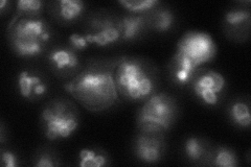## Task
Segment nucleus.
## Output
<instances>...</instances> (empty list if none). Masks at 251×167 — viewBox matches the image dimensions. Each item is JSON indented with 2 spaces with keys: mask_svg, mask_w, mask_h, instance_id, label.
I'll list each match as a JSON object with an SVG mask.
<instances>
[{
  "mask_svg": "<svg viewBox=\"0 0 251 167\" xmlns=\"http://www.w3.org/2000/svg\"><path fill=\"white\" fill-rule=\"evenodd\" d=\"M65 89L91 111L106 110L119 98L113 70L100 66L86 68L65 85Z\"/></svg>",
  "mask_w": 251,
  "mask_h": 167,
  "instance_id": "nucleus-1",
  "label": "nucleus"
},
{
  "mask_svg": "<svg viewBox=\"0 0 251 167\" xmlns=\"http://www.w3.org/2000/svg\"><path fill=\"white\" fill-rule=\"evenodd\" d=\"M117 93L131 101H145L156 91V77L151 67L135 58H123L113 70Z\"/></svg>",
  "mask_w": 251,
  "mask_h": 167,
  "instance_id": "nucleus-2",
  "label": "nucleus"
},
{
  "mask_svg": "<svg viewBox=\"0 0 251 167\" xmlns=\"http://www.w3.org/2000/svg\"><path fill=\"white\" fill-rule=\"evenodd\" d=\"M177 116L175 99L166 93H154L145 100L137 113L139 132L161 135L174 124Z\"/></svg>",
  "mask_w": 251,
  "mask_h": 167,
  "instance_id": "nucleus-3",
  "label": "nucleus"
},
{
  "mask_svg": "<svg viewBox=\"0 0 251 167\" xmlns=\"http://www.w3.org/2000/svg\"><path fill=\"white\" fill-rule=\"evenodd\" d=\"M10 38L16 54L22 58H36L44 51L50 31L41 18L22 17L12 25Z\"/></svg>",
  "mask_w": 251,
  "mask_h": 167,
  "instance_id": "nucleus-4",
  "label": "nucleus"
},
{
  "mask_svg": "<svg viewBox=\"0 0 251 167\" xmlns=\"http://www.w3.org/2000/svg\"><path fill=\"white\" fill-rule=\"evenodd\" d=\"M44 136L49 140L67 139L78 128V116L75 108L65 100H54L41 113Z\"/></svg>",
  "mask_w": 251,
  "mask_h": 167,
  "instance_id": "nucleus-5",
  "label": "nucleus"
},
{
  "mask_svg": "<svg viewBox=\"0 0 251 167\" xmlns=\"http://www.w3.org/2000/svg\"><path fill=\"white\" fill-rule=\"evenodd\" d=\"M176 52L183 55L199 68L215 58L217 45L209 34L193 30L181 38L177 45Z\"/></svg>",
  "mask_w": 251,
  "mask_h": 167,
  "instance_id": "nucleus-6",
  "label": "nucleus"
},
{
  "mask_svg": "<svg viewBox=\"0 0 251 167\" xmlns=\"http://www.w3.org/2000/svg\"><path fill=\"white\" fill-rule=\"evenodd\" d=\"M193 92L204 105L213 107L221 99L226 88L225 77L216 70H204L192 81Z\"/></svg>",
  "mask_w": 251,
  "mask_h": 167,
  "instance_id": "nucleus-7",
  "label": "nucleus"
},
{
  "mask_svg": "<svg viewBox=\"0 0 251 167\" xmlns=\"http://www.w3.org/2000/svg\"><path fill=\"white\" fill-rule=\"evenodd\" d=\"M90 45L97 47H108L119 42L121 33L117 26V20L112 18H93L90 21L89 29L86 34Z\"/></svg>",
  "mask_w": 251,
  "mask_h": 167,
  "instance_id": "nucleus-8",
  "label": "nucleus"
},
{
  "mask_svg": "<svg viewBox=\"0 0 251 167\" xmlns=\"http://www.w3.org/2000/svg\"><path fill=\"white\" fill-rule=\"evenodd\" d=\"M166 145L159 135L141 133L135 137L133 143L134 155L139 161L146 164L158 163L163 155Z\"/></svg>",
  "mask_w": 251,
  "mask_h": 167,
  "instance_id": "nucleus-9",
  "label": "nucleus"
},
{
  "mask_svg": "<svg viewBox=\"0 0 251 167\" xmlns=\"http://www.w3.org/2000/svg\"><path fill=\"white\" fill-rule=\"evenodd\" d=\"M18 92L23 98L35 99L42 97L47 92V85L40 75L22 70L17 78Z\"/></svg>",
  "mask_w": 251,
  "mask_h": 167,
  "instance_id": "nucleus-10",
  "label": "nucleus"
},
{
  "mask_svg": "<svg viewBox=\"0 0 251 167\" xmlns=\"http://www.w3.org/2000/svg\"><path fill=\"white\" fill-rule=\"evenodd\" d=\"M122 41H132L143 35L148 28L147 18L141 14H127L117 20Z\"/></svg>",
  "mask_w": 251,
  "mask_h": 167,
  "instance_id": "nucleus-11",
  "label": "nucleus"
},
{
  "mask_svg": "<svg viewBox=\"0 0 251 167\" xmlns=\"http://www.w3.org/2000/svg\"><path fill=\"white\" fill-rule=\"evenodd\" d=\"M198 67L183 55L175 52L172 59V75L179 85L191 84L198 72Z\"/></svg>",
  "mask_w": 251,
  "mask_h": 167,
  "instance_id": "nucleus-12",
  "label": "nucleus"
},
{
  "mask_svg": "<svg viewBox=\"0 0 251 167\" xmlns=\"http://www.w3.org/2000/svg\"><path fill=\"white\" fill-rule=\"evenodd\" d=\"M49 61L61 72L72 71L80 65L76 52L70 47H57L50 52Z\"/></svg>",
  "mask_w": 251,
  "mask_h": 167,
  "instance_id": "nucleus-13",
  "label": "nucleus"
},
{
  "mask_svg": "<svg viewBox=\"0 0 251 167\" xmlns=\"http://www.w3.org/2000/svg\"><path fill=\"white\" fill-rule=\"evenodd\" d=\"M148 27L157 33H167L175 24V15L168 7H155L146 15Z\"/></svg>",
  "mask_w": 251,
  "mask_h": 167,
  "instance_id": "nucleus-14",
  "label": "nucleus"
},
{
  "mask_svg": "<svg viewBox=\"0 0 251 167\" xmlns=\"http://www.w3.org/2000/svg\"><path fill=\"white\" fill-rule=\"evenodd\" d=\"M185 157L193 163H198L203 160H207L210 157L207 144L198 137H188L184 141Z\"/></svg>",
  "mask_w": 251,
  "mask_h": 167,
  "instance_id": "nucleus-15",
  "label": "nucleus"
},
{
  "mask_svg": "<svg viewBox=\"0 0 251 167\" xmlns=\"http://www.w3.org/2000/svg\"><path fill=\"white\" fill-rule=\"evenodd\" d=\"M85 11V3L81 0H60L57 2V12L61 20L73 22L81 17Z\"/></svg>",
  "mask_w": 251,
  "mask_h": 167,
  "instance_id": "nucleus-16",
  "label": "nucleus"
},
{
  "mask_svg": "<svg viewBox=\"0 0 251 167\" xmlns=\"http://www.w3.org/2000/svg\"><path fill=\"white\" fill-rule=\"evenodd\" d=\"M229 117L231 121L242 129H248L251 123L249 103L245 100H237L229 107Z\"/></svg>",
  "mask_w": 251,
  "mask_h": 167,
  "instance_id": "nucleus-17",
  "label": "nucleus"
},
{
  "mask_svg": "<svg viewBox=\"0 0 251 167\" xmlns=\"http://www.w3.org/2000/svg\"><path fill=\"white\" fill-rule=\"evenodd\" d=\"M108 164V157L93 148H82L78 153V165L82 167H101Z\"/></svg>",
  "mask_w": 251,
  "mask_h": 167,
  "instance_id": "nucleus-18",
  "label": "nucleus"
},
{
  "mask_svg": "<svg viewBox=\"0 0 251 167\" xmlns=\"http://www.w3.org/2000/svg\"><path fill=\"white\" fill-rule=\"evenodd\" d=\"M209 159L211 160V164L215 166L235 167L239 165L237 154L234 153V150L226 146L218 147L213 154H210Z\"/></svg>",
  "mask_w": 251,
  "mask_h": 167,
  "instance_id": "nucleus-19",
  "label": "nucleus"
},
{
  "mask_svg": "<svg viewBox=\"0 0 251 167\" xmlns=\"http://www.w3.org/2000/svg\"><path fill=\"white\" fill-rule=\"evenodd\" d=\"M224 21L228 26L238 29L250 25V11L241 9L228 10L224 15Z\"/></svg>",
  "mask_w": 251,
  "mask_h": 167,
  "instance_id": "nucleus-20",
  "label": "nucleus"
},
{
  "mask_svg": "<svg viewBox=\"0 0 251 167\" xmlns=\"http://www.w3.org/2000/svg\"><path fill=\"white\" fill-rule=\"evenodd\" d=\"M119 3L131 14L149 13L159 4L157 0H120Z\"/></svg>",
  "mask_w": 251,
  "mask_h": 167,
  "instance_id": "nucleus-21",
  "label": "nucleus"
},
{
  "mask_svg": "<svg viewBox=\"0 0 251 167\" xmlns=\"http://www.w3.org/2000/svg\"><path fill=\"white\" fill-rule=\"evenodd\" d=\"M43 2L40 0H19L17 2L18 16L25 15L26 17H36L42 12Z\"/></svg>",
  "mask_w": 251,
  "mask_h": 167,
  "instance_id": "nucleus-22",
  "label": "nucleus"
},
{
  "mask_svg": "<svg viewBox=\"0 0 251 167\" xmlns=\"http://www.w3.org/2000/svg\"><path fill=\"white\" fill-rule=\"evenodd\" d=\"M68 42L70 45V48H73L75 51H82L88 48L90 45L89 41L86 35H80L77 33H74L69 36Z\"/></svg>",
  "mask_w": 251,
  "mask_h": 167,
  "instance_id": "nucleus-23",
  "label": "nucleus"
},
{
  "mask_svg": "<svg viewBox=\"0 0 251 167\" xmlns=\"http://www.w3.org/2000/svg\"><path fill=\"white\" fill-rule=\"evenodd\" d=\"M59 162H57L56 159L50 153H41L39 154L36 158V161L34 163L37 167H53L57 166Z\"/></svg>",
  "mask_w": 251,
  "mask_h": 167,
  "instance_id": "nucleus-24",
  "label": "nucleus"
},
{
  "mask_svg": "<svg viewBox=\"0 0 251 167\" xmlns=\"http://www.w3.org/2000/svg\"><path fill=\"white\" fill-rule=\"evenodd\" d=\"M1 162L5 167H16L19 165L18 157L10 149H2L1 152Z\"/></svg>",
  "mask_w": 251,
  "mask_h": 167,
  "instance_id": "nucleus-25",
  "label": "nucleus"
}]
</instances>
